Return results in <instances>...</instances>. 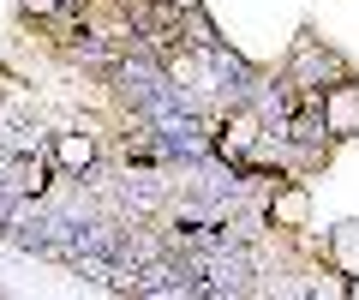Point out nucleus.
I'll use <instances>...</instances> for the list:
<instances>
[{
    "mask_svg": "<svg viewBox=\"0 0 359 300\" xmlns=\"http://www.w3.org/2000/svg\"><path fill=\"white\" fill-rule=\"evenodd\" d=\"M54 162L72 169V174H84L90 162H96V138H90V132H60V138H54Z\"/></svg>",
    "mask_w": 359,
    "mask_h": 300,
    "instance_id": "1",
    "label": "nucleus"
},
{
    "mask_svg": "<svg viewBox=\"0 0 359 300\" xmlns=\"http://www.w3.org/2000/svg\"><path fill=\"white\" fill-rule=\"evenodd\" d=\"M6 186H13V193H42V186H48V162L42 157H13L6 162Z\"/></svg>",
    "mask_w": 359,
    "mask_h": 300,
    "instance_id": "2",
    "label": "nucleus"
},
{
    "mask_svg": "<svg viewBox=\"0 0 359 300\" xmlns=\"http://www.w3.org/2000/svg\"><path fill=\"white\" fill-rule=\"evenodd\" d=\"M252 144H257V115H233V120H228V132H222V157L240 162Z\"/></svg>",
    "mask_w": 359,
    "mask_h": 300,
    "instance_id": "3",
    "label": "nucleus"
},
{
    "mask_svg": "<svg viewBox=\"0 0 359 300\" xmlns=\"http://www.w3.org/2000/svg\"><path fill=\"white\" fill-rule=\"evenodd\" d=\"M269 216L282 222V228H299V222H306V193H299V186H282L276 204H269Z\"/></svg>",
    "mask_w": 359,
    "mask_h": 300,
    "instance_id": "4",
    "label": "nucleus"
},
{
    "mask_svg": "<svg viewBox=\"0 0 359 300\" xmlns=\"http://www.w3.org/2000/svg\"><path fill=\"white\" fill-rule=\"evenodd\" d=\"M72 0H25V13H36V18H48V13H66Z\"/></svg>",
    "mask_w": 359,
    "mask_h": 300,
    "instance_id": "6",
    "label": "nucleus"
},
{
    "mask_svg": "<svg viewBox=\"0 0 359 300\" xmlns=\"http://www.w3.org/2000/svg\"><path fill=\"white\" fill-rule=\"evenodd\" d=\"M330 259L341 264L347 276H359V228H335V240H330Z\"/></svg>",
    "mask_w": 359,
    "mask_h": 300,
    "instance_id": "5",
    "label": "nucleus"
}]
</instances>
